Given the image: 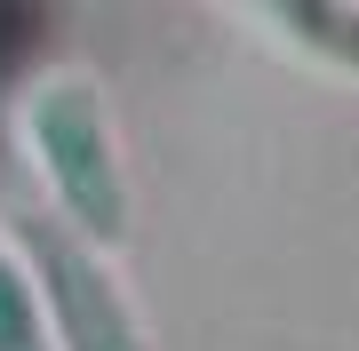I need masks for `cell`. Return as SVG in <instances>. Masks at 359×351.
Listing matches in <instances>:
<instances>
[{"label":"cell","instance_id":"cell-2","mask_svg":"<svg viewBox=\"0 0 359 351\" xmlns=\"http://www.w3.org/2000/svg\"><path fill=\"white\" fill-rule=\"evenodd\" d=\"M16 240H25V272H32V287H40V303H48L56 351H144L136 303L120 296L112 263H104L72 223L25 216Z\"/></svg>","mask_w":359,"mask_h":351},{"label":"cell","instance_id":"cell-1","mask_svg":"<svg viewBox=\"0 0 359 351\" xmlns=\"http://www.w3.org/2000/svg\"><path fill=\"white\" fill-rule=\"evenodd\" d=\"M25 136H32V160L48 176V192H56V223H72L96 256L128 240V168H120L96 80H80V72L40 80L25 104Z\"/></svg>","mask_w":359,"mask_h":351},{"label":"cell","instance_id":"cell-3","mask_svg":"<svg viewBox=\"0 0 359 351\" xmlns=\"http://www.w3.org/2000/svg\"><path fill=\"white\" fill-rule=\"evenodd\" d=\"M0 351H56L48 303H40V287L16 256H0Z\"/></svg>","mask_w":359,"mask_h":351},{"label":"cell","instance_id":"cell-4","mask_svg":"<svg viewBox=\"0 0 359 351\" xmlns=\"http://www.w3.org/2000/svg\"><path fill=\"white\" fill-rule=\"evenodd\" d=\"M287 32H304L320 56H335V64H359V8H271Z\"/></svg>","mask_w":359,"mask_h":351}]
</instances>
